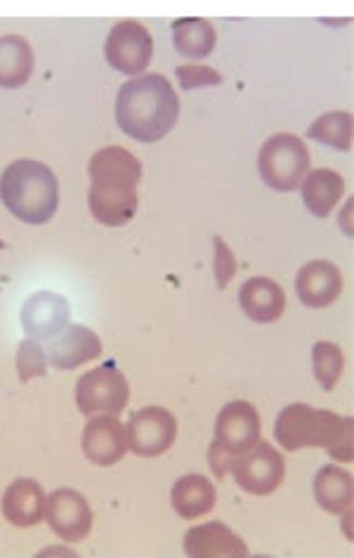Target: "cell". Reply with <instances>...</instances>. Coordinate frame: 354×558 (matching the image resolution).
Wrapping results in <instances>:
<instances>
[{
  "instance_id": "cell-15",
  "label": "cell",
  "mask_w": 354,
  "mask_h": 558,
  "mask_svg": "<svg viewBox=\"0 0 354 558\" xmlns=\"http://www.w3.org/2000/svg\"><path fill=\"white\" fill-rule=\"evenodd\" d=\"M48 362L54 369H76L102 355V341L88 327L66 325L48 345Z\"/></svg>"
},
{
  "instance_id": "cell-24",
  "label": "cell",
  "mask_w": 354,
  "mask_h": 558,
  "mask_svg": "<svg viewBox=\"0 0 354 558\" xmlns=\"http://www.w3.org/2000/svg\"><path fill=\"white\" fill-rule=\"evenodd\" d=\"M352 131H354V123H352L350 111H329V114L319 117L309 125L307 137L326 147H333L338 151H350Z\"/></svg>"
},
{
  "instance_id": "cell-7",
  "label": "cell",
  "mask_w": 354,
  "mask_h": 558,
  "mask_svg": "<svg viewBox=\"0 0 354 558\" xmlns=\"http://www.w3.org/2000/svg\"><path fill=\"white\" fill-rule=\"evenodd\" d=\"M107 64L125 76H139L154 58V38L145 24L123 20L111 26L105 44Z\"/></svg>"
},
{
  "instance_id": "cell-23",
  "label": "cell",
  "mask_w": 354,
  "mask_h": 558,
  "mask_svg": "<svg viewBox=\"0 0 354 558\" xmlns=\"http://www.w3.org/2000/svg\"><path fill=\"white\" fill-rule=\"evenodd\" d=\"M173 44L175 50L182 54V58L190 60H204L208 54L216 50L218 36H216V26H212L208 20H175L173 26Z\"/></svg>"
},
{
  "instance_id": "cell-9",
  "label": "cell",
  "mask_w": 354,
  "mask_h": 558,
  "mask_svg": "<svg viewBox=\"0 0 354 558\" xmlns=\"http://www.w3.org/2000/svg\"><path fill=\"white\" fill-rule=\"evenodd\" d=\"M127 448L137 457H161L175 445L178 422L163 408H145L131 416L125 426Z\"/></svg>"
},
{
  "instance_id": "cell-29",
  "label": "cell",
  "mask_w": 354,
  "mask_h": 558,
  "mask_svg": "<svg viewBox=\"0 0 354 558\" xmlns=\"http://www.w3.org/2000/svg\"><path fill=\"white\" fill-rule=\"evenodd\" d=\"M350 214H352V202L345 204V218H340V228L345 230V234H352V222H350Z\"/></svg>"
},
{
  "instance_id": "cell-21",
  "label": "cell",
  "mask_w": 354,
  "mask_h": 558,
  "mask_svg": "<svg viewBox=\"0 0 354 558\" xmlns=\"http://www.w3.org/2000/svg\"><path fill=\"white\" fill-rule=\"evenodd\" d=\"M354 497L352 476L340 466H321L315 476V499L317 505L333 515L347 513Z\"/></svg>"
},
{
  "instance_id": "cell-1",
  "label": "cell",
  "mask_w": 354,
  "mask_h": 558,
  "mask_svg": "<svg viewBox=\"0 0 354 558\" xmlns=\"http://www.w3.org/2000/svg\"><path fill=\"white\" fill-rule=\"evenodd\" d=\"M90 192L88 208L97 222L121 228L137 214V185L142 180L139 159L125 147H102L88 161Z\"/></svg>"
},
{
  "instance_id": "cell-11",
  "label": "cell",
  "mask_w": 354,
  "mask_h": 558,
  "mask_svg": "<svg viewBox=\"0 0 354 558\" xmlns=\"http://www.w3.org/2000/svg\"><path fill=\"white\" fill-rule=\"evenodd\" d=\"M46 521L52 533L64 542H81L93 530V511L83 495L62 487L46 501Z\"/></svg>"
},
{
  "instance_id": "cell-13",
  "label": "cell",
  "mask_w": 354,
  "mask_h": 558,
  "mask_svg": "<svg viewBox=\"0 0 354 558\" xmlns=\"http://www.w3.org/2000/svg\"><path fill=\"white\" fill-rule=\"evenodd\" d=\"M71 317L69 301L52 291H38L26 299L22 308V329L34 341H52Z\"/></svg>"
},
{
  "instance_id": "cell-12",
  "label": "cell",
  "mask_w": 354,
  "mask_h": 558,
  "mask_svg": "<svg viewBox=\"0 0 354 558\" xmlns=\"http://www.w3.org/2000/svg\"><path fill=\"white\" fill-rule=\"evenodd\" d=\"M81 448L85 459L95 466L119 464L127 450V436L121 418L117 414L93 416L83 428Z\"/></svg>"
},
{
  "instance_id": "cell-14",
  "label": "cell",
  "mask_w": 354,
  "mask_h": 558,
  "mask_svg": "<svg viewBox=\"0 0 354 558\" xmlns=\"http://www.w3.org/2000/svg\"><path fill=\"white\" fill-rule=\"evenodd\" d=\"M295 294L307 308H326L343 294V275L331 260H309L295 277Z\"/></svg>"
},
{
  "instance_id": "cell-26",
  "label": "cell",
  "mask_w": 354,
  "mask_h": 558,
  "mask_svg": "<svg viewBox=\"0 0 354 558\" xmlns=\"http://www.w3.org/2000/svg\"><path fill=\"white\" fill-rule=\"evenodd\" d=\"M48 372V355L42 345L34 339H26L20 343L17 351V374L20 381H32L34 376H46Z\"/></svg>"
},
{
  "instance_id": "cell-27",
  "label": "cell",
  "mask_w": 354,
  "mask_h": 558,
  "mask_svg": "<svg viewBox=\"0 0 354 558\" xmlns=\"http://www.w3.org/2000/svg\"><path fill=\"white\" fill-rule=\"evenodd\" d=\"M175 76L180 81L182 90L206 88V86H220L222 76L212 66L206 64H182L175 69Z\"/></svg>"
},
{
  "instance_id": "cell-8",
  "label": "cell",
  "mask_w": 354,
  "mask_h": 558,
  "mask_svg": "<svg viewBox=\"0 0 354 558\" xmlns=\"http://www.w3.org/2000/svg\"><path fill=\"white\" fill-rule=\"evenodd\" d=\"M230 473L241 490L255 497H265L277 493L283 478H286V462H283V454L277 452L272 445L258 440L246 454L236 459Z\"/></svg>"
},
{
  "instance_id": "cell-20",
  "label": "cell",
  "mask_w": 354,
  "mask_h": 558,
  "mask_svg": "<svg viewBox=\"0 0 354 558\" xmlns=\"http://www.w3.org/2000/svg\"><path fill=\"white\" fill-rule=\"evenodd\" d=\"M170 501H173V509L178 511L180 519L194 521L198 515L212 511L218 501V493L216 485L206 476H202V473H187V476H182L173 485Z\"/></svg>"
},
{
  "instance_id": "cell-18",
  "label": "cell",
  "mask_w": 354,
  "mask_h": 558,
  "mask_svg": "<svg viewBox=\"0 0 354 558\" xmlns=\"http://www.w3.org/2000/svg\"><path fill=\"white\" fill-rule=\"evenodd\" d=\"M239 305L248 319L258 325L277 323L286 311V294L269 277H253L239 289Z\"/></svg>"
},
{
  "instance_id": "cell-30",
  "label": "cell",
  "mask_w": 354,
  "mask_h": 558,
  "mask_svg": "<svg viewBox=\"0 0 354 558\" xmlns=\"http://www.w3.org/2000/svg\"><path fill=\"white\" fill-rule=\"evenodd\" d=\"M0 251H3V242H0Z\"/></svg>"
},
{
  "instance_id": "cell-3",
  "label": "cell",
  "mask_w": 354,
  "mask_h": 558,
  "mask_svg": "<svg viewBox=\"0 0 354 558\" xmlns=\"http://www.w3.org/2000/svg\"><path fill=\"white\" fill-rule=\"evenodd\" d=\"M274 438L283 450L324 448L340 464L354 459V422L331 410H315L309 404H289L277 416Z\"/></svg>"
},
{
  "instance_id": "cell-6",
  "label": "cell",
  "mask_w": 354,
  "mask_h": 558,
  "mask_svg": "<svg viewBox=\"0 0 354 558\" xmlns=\"http://www.w3.org/2000/svg\"><path fill=\"white\" fill-rule=\"evenodd\" d=\"M127 398H131V386L113 362H105V365L83 374L76 384V404L83 416H119L125 410Z\"/></svg>"
},
{
  "instance_id": "cell-10",
  "label": "cell",
  "mask_w": 354,
  "mask_h": 558,
  "mask_svg": "<svg viewBox=\"0 0 354 558\" xmlns=\"http://www.w3.org/2000/svg\"><path fill=\"white\" fill-rule=\"evenodd\" d=\"M260 440V414L246 400L227 402L216 418L212 445L230 454L234 462Z\"/></svg>"
},
{
  "instance_id": "cell-2",
  "label": "cell",
  "mask_w": 354,
  "mask_h": 558,
  "mask_svg": "<svg viewBox=\"0 0 354 558\" xmlns=\"http://www.w3.org/2000/svg\"><path fill=\"white\" fill-rule=\"evenodd\" d=\"M180 100L161 74L135 76L123 83L117 95L119 129L137 143H159L175 129Z\"/></svg>"
},
{
  "instance_id": "cell-4",
  "label": "cell",
  "mask_w": 354,
  "mask_h": 558,
  "mask_svg": "<svg viewBox=\"0 0 354 558\" xmlns=\"http://www.w3.org/2000/svg\"><path fill=\"white\" fill-rule=\"evenodd\" d=\"M0 202L22 222L42 226L60 208V183L46 163L34 159L12 161L0 175Z\"/></svg>"
},
{
  "instance_id": "cell-5",
  "label": "cell",
  "mask_w": 354,
  "mask_h": 558,
  "mask_svg": "<svg viewBox=\"0 0 354 558\" xmlns=\"http://www.w3.org/2000/svg\"><path fill=\"white\" fill-rule=\"evenodd\" d=\"M309 171V149L297 135L277 133L260 147L258 173L267 187L274 192L301 190Z\"/></svg>"
},
{
  "instance_id": "cell-17",
  "label": "cell",
  "mask_w": 354,
  "mask_h": 558,
  "mask_svg": "<svg viewBox=\"0 0 354 558\" xmlns=\"http://www.w3.org/2000/svg\"><path fill=\"white\" fill-rule=\"evenodd\" d=\"M46 490L34 478L14 481L3 495V515L14 527H34L46 519Z\"/></svg>"
},
{
  "instance_id": "cell-25",
  "label": "cell",
  "mask_w": 354,
  "mask_h": 558,
  "mask_svg": "<svg viewBox=\"0 0 354 558\" xmlns=\"http://www.w3.org/2000/svg\"><path fill=\"white\" fill-rule=\"evenodd\" d=\"M312 367H315V376L324 390H333L343 376L345 369V355L340 351V345L331 341H319L312 348Z\"/></svg>"
},
{
  "instance_id": "cell-28",
  "label": "cell",
  "mask_w": 354,
  "mask_h": 558,
  "mask_svg": "<svg viewBox=\"0 0 354 558\" xmlns=\"http://www.w3.org/2000/svg\"><path fill=\"white\" fill-rule=\"evenodd\" d=\"M216 244V258H212V272H216V282L218 289H227V284L232 282L234 275H236V258H234V251L230 248L222 236H216L212 240Z\"/></svg>"
},
{
  "instance_id": "cell-19",
  "label": "cell",
  "mask_w": 354,
  "mask_h": 558,
  "mask_svg": "<svg viewBox=\"0 0 354 558\" xmlns=\"http://www.w3.org/2000/svg\"><path fill=\"white\" fill-rule=\"evenodd\" d=\"M301 187L303 204L317 218H329L340 199L345 197V178L333 169L307 171Z\"/></svg>"
},
{
  "instance_id": "cell-16",
  "label": "cell",
  "mask_w": 354,
  "mask_h": 558,
  "mask_svg": "<svg viewBox=\"0 0 354 558\" xmlns=\"http://www.w3.org/2000/svg\"><path fill=\"white\" fill-rule=\"evenodd\" d=\"M184 554L192 558H246L248 547L234 530L224 523H206L192 527L184 535Z\"/></svg>"
},
{
  "instance_id": "cell-22",
  "label": "cell",
  "mask_w": 354,
  "mask_h": 558,
  "mask_svg": "<svg viewBox=\"0 0 354 558\" xmlns=\"http://www.w3.org/2000/svg\"><path fill=\"white\" fill-rule=\"evenodd\" d=\"M34 74V50L22 36H0V88H22Z\"/></svg>"
}]
</instances>
